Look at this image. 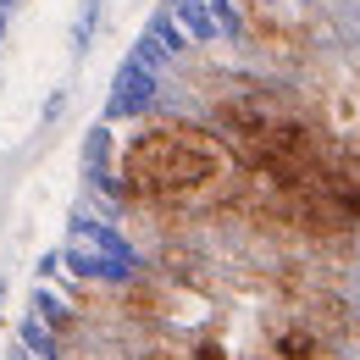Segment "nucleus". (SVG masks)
Instances as JSON below:
<instances>
[{
    "mask_svg": "<svg viewBox=\"0 0 360 360\" xmlns=\"http://www.w3.org/2000/svg\"><path fill=\"white\" fill-rule=\"evenodd\" d=\"M61 261L72 277H94V283H134L139 277V250L89 211H72L67 238H61Z\"/></svg>",
    "mask_w": 360,
    "mask_h": 360,
    "instance_id": "f257e3e1",
    "label": "nucleus"
},
{
    "mask_svg": "<svg viewBox=\"0 0 360 360\" xmlns=\"http://www.w3.org/2000/svg\"><path fill=\"white\" fill-rule=\"evenodd\" d=\"M155 89H161V56L139 45L134 56L117 67V78H111V94H105V111H100V122H134V117H144V111L155 105Z\"/></svg>",
    "mask_w": 360,
    "mask_h": 360,
    "instance_id": "f03ea898",
    "label": "nucleus"
},
{
    "mask_svg": "<svg viewBox=\"0 0 360 360\" xmlns=\"http://www.w3.org/2000/svg\"><path fill=\"white\" fill-rule=\"evenodd\" d=\"M84 178H89V188L105 194V200H122V194H128L122 178H117V167H111V122L89 128V139H84Z\"/></svg>",
    "mask_w": 360,
    "mask_h": 360,
    "instance_id": "7ed1b4c3",
    "label": "nucleus"
},
{
    "mask_svg": "<svg viewBox=\"0 0 360 360\" xmlns=\"http://www.w3.org/2000/svg\"><path fill=\"white\" fill-rule=\"evenodd\" d=\"M17 349L28 360H61V333L50 321H39V316H22L17 321Z\"/></svg>",
    "mask_w": 360,
    "mask_h": 360,
    "instance_id": "20e7f679",
    "label": "nucleus"
},
{
    "mask_svg": "<svg viewBox=\"0 0 360 360\" xmlns=\"http://www.w3.org/2000/svg\"><path fill=\"white\" fill-rule=\"evenodd\" d=\"M139 45H150L155 56H161V61H172V56H183V50H188V34L178 28V17H172V11H155Z\"/></svg>",
    "mask_w": 360,
    "mask_h": 360,
    "instance_id": "39448f33",
    "label": "nucleus"
},
{
    "mask_svg": "<svg viewBox=\"0 0 360 360\" xmlns=\"http://www.w3.org/2000/svg\"><path fill=\"white\" fill-rule=\"evenodd\" d=\"M172 17H178V28L188 34V45H217V39H222V34H217V17H211L205 0H178Z\"/></svg>",
    "mask_w": 360,
    "mask_h": 360,
    "instance_id": "423d86ee",
    "label": "nucleus"
},
{
    "mask_svg": "<svg viewBox=\"0 0 360 360\" xmlns=\"http://www.w3.org/2000/svg\"><path fill=\"white\" fill-rule=\"evenodd\" d=\"M34 316H39V321H50L61 338H67V327H72V305H67L61 294H50V288H34Z\"/></svg>",
    "mask_w": 360,
    "mask_h": 360,
    "instance_id": "0eeeda50",
    "label": "nucleus"
},
{
    "mask_svg": "<svg viewBox=\"0 0 360 360\" xmlns=\"http://www.w3.org/2000/svg\"><path fill=\"white\" fill-rule=\"evenodd\" d=\"M94 28H100V0H78V17H72V56H89Z\"/></svg>",
    "mask_w": 360,
    "mask_h": 360,
    "instance_id": "6e6552de",
    "label": "nucleus"
},
{
    "mask_svg": "<svg viewBox=\"0 0 360 360\" xmlns=\"http://www.w3.org/2000/svg\"><path fill=\"white\" fill-rule=\"evenodd\" d=\"M205 6H211V17H217V34H222V39H244V17H238L233 0H205Z\"/></svg>",
    "mask_w": 360,
    "mask_h": 360,
    "instance_id": "1a4fd4ad",
    "label": "nucleus"
},
{
    "mask_svg": "<svg viewBox=\"0 0 360 360\" xmlns=\"http://www.w3.org/2000/svg\"><path fill=\"white\" fill-rule=\"evenodd\" d=\"M277 349H283V360H316V344L305 338V333H288Z\"/></svg>",
    "mask_w": 360,
    "mask_h": 360,
    "instance_id": "9d476101",
    "label": "nucleus"
},
{
    "mask_svg": "<svg viewBox=\"0 0 360 360\" xmlns=\"http://www.w3.org/2000/svg\"><path fill=\"white\" fill-rule=\"evenodd\" d=\"M61 111H67V89H56V94H50V100H45V122H56Z\"/></svg>",
    "mask_w": 360,
    "mask_h": 360,
    "instance_id": "9b49d317",
    "label": "nucleus"
},
{
    "mask_svg": "<svg viewBox=\"0 0 360 360\" xmlns=\"http://www.w3.org/2000/svg\"><path fill=\"white\" fill-rule=\"evenodd\" d=\"M11 11H17V0H0V45H6V28H11Z\"/></svg>",
    "mask_w": 360,
    "mask_h": 360,
    "instance_id": "f8f14e48",
    "label": "nucleus"
},
{
    "mask_svg": "<svg viewBox=\"0 0 360 360\" xmlns=\"http://www.w3.org/2000/svg\"><path fill=\"white\" fill-rule=\"evenodd\" d=\"M6 294H11V283H6V277H0V311H6Z\"/></svg>",
    "mask_w": 360,
    "mask_h": 360,
    "instance_id": "ddd939ff",
    "label": "nucleus"
},
{
    "mask_svg": "<svg viewBox=\"0 0 360 360\" xmlns=\"http://www.w3.org/2000/svg\"><path fill=\"white\" fill-rule=\"evenodd\" d=\"M172 6H178V0H161V11H172Z\"/></svg>",
    "mask_w": 360,
    "mask_h": 360,
    "instance_id": "4468645a",
    "label": "nucleus"
},
{
    "mask_svg": "<svg viewBox=\"0 0 360 360\" xmlns=\"http://www.w3.org/2000/svg\"><path fill=\"white\" fill-rule=\"evenodd\" d=\"M300 6H311V0H300Z\"/></svg>",
    "mask_w": 360,
    "mask_h": 360,
    "instance_id": "2eb2a0df",
    "label": "nucleus"
},
{
    "mask_svg": "<svg viewBox=\"0 0 360 360\" xmlns=\"http://www.w3.org/2000/svg\"><path fill=\"white\" fill-rule=\"evenodd\" d=\"M17 6H22V0H17Z\"/></svg>",
    "mask_w": 360,
    "mask_h": 360,
    "instance_id": "dca6fc26",
    "label": "nucleus"
}]
</instances>
